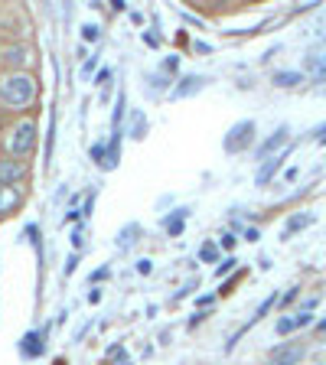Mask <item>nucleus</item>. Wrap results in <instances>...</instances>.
<instances>
[{
    "mask_svg": "<svg viewBox=\"0 0 326 365\" xmlns=\"http://www.w3.org/2000/svg\"><path fill=\"white\" fill-rule=\"evenodd\" d=\"M46 333H27L23 336V343H20V352H23V359H36V356H43L46 352Z\"/></svg>",
    "mask_w": 326,
    "mask_h": 365,
    "instance_id": "1a4fd4ad",
    "label": "nucleus"
},
{
    "mask_svg": "<svg viewBox=\"0 0 326 365\" xmlns=\"http://www.w3.org/2000/svg\"><path fill=\"white\" fill-rule=\"evenodd\" d=\"M199 258H203V261H209V264H212V261H219V248H215L212 242H209V245H203V252H199Z\"/></svg>",
    "mask_w": 326,
    "mask_h": 365,
    "instance_id": "6ab92c4d",
    "label": "nucleus"
},
{
    "mask_svg": "<svg viewBox=\"0 0 326 365\" xmlns=\"http://www.w3.org/2000/svg\"><path fill=\"white\" fill-rule=\"evenodd\" d=\"M36 98V78L29 72H7L0 78V104L10 111H23Z\"/></svg>",
    "mask_w": 326,
    "mask_h": 365,
    "instance_id": "f257e3e1",
    "label": "nucleus"
},
{
    "mask_svg": "<svg viewBox=\"0 0 326 365\" xmlns=\"http://www.w3.org/2000/svg\"><path fill=\"white\" fill-rule=\"evenodd\" d=\"M203 88H205V78H203V75H189V78H183V85H177L173 98H189V95L203 92Z\"/></svg>",
    "mask_w": 326,
    "mask_h": 365,
    "instance_id": "f8f14e48",
    "label": "nucleus"
},
{
    "mask_svg": "<svg viewBox=\"0 0 326 365\" xmlns=\"http://www.w3.org/2000/svg\"><path fill=\"white\" fill-rule=\"evenodd\" d=\"M108 356L114 359V365H128V352H124V346H111V352Z\"/></svg>",
    "mask_w": 326,
    "mask_h": 365,
    "instance_id": "4be33fe9",
    "label": "nucleus"
},
{
    "mask_svg": "<svg viewBox=\"0 0 326 365\" xmlns=\"http://www.w3.org/2000/svg\"><path fill=\"white\" fill-rule=\"evenodd\" d=\"M304 359V346H280L271 352V362L274 365H297Z\"/></svg>",
    "mask_w": 326,
    "mask_h": 365,
    "instance_id": "9d476101",
    "label": "nucleus"
},
{
    "mask_svg": "<svg viewBox=\"0 0 326 365\" xmlns=\"http://www.w3.org/2000/svg\"><path fill=\"white\" fill-rule=\"evenodd\" d=\"M219 245H222L225 252H232V248H235V235H229V232H225L222 238H219Z\"/></svg>",
    "mask_w": 326,
    "mask_h": 365,
    "instance_id": "a878e982",
    "label": "nucleus"
},
{
    "mask_svg": "<svg viewBox=\"0 0 326 365\" xmlns=\"http://www.w3.org/2000/svg\"><path fill=\"white\" fill-rule=\"evenodd\" d=\"M0 62H4L10 72H20V69L29 62V46H23V43H10V46H0Z\"/></svg>",
    "mask_w": 326,
    "mask_h": 365,
    "instance_id": "20e7f679",
    "label": "nucleus"
},
{
    "mask_svg": "<svg viewBox=\"0 0 326 365\" xmlns=\"http://www.w3.org/2000/svg\"><path fill=\"white\" fill-rule=\"evenodd\" d=\"M98 36H102V33H98V27H95V23L82 27V39H85V43H98Z\"/></svg>",
    "mask_w": 326,
    "mask_h": 365,
    "instance_id": "412c9836",
    "label": "nucleus"
},
{
    "mask_svg": "<svg viewBox=\"0 0 326 365\" xmlns=\"http://www.w3.org/2000/svg\"><path fill=\"white\" fill-rule=\"evenodd\" d=\"M108 78H111V69H102L98 78H95V85H108Z\"/></svg>",
    "mask_w": 326,
    "mask_h": 365,
    "instance_id": "bb28decb",
    "label": "nucleus"
},
{
    "mask_svg": "<svg viewBox=\"0 0 326 365\" xmlns=\"http://www.w3.org/2000/svg\"><path fill=\"white\" fill-rule=\"evenodd\" d=\"M294 319H297V329H300V326H310V323H313V313L300 310V313H294Z\"/></svg>",
    "mask_w": 326,
    "mask_h": 365,
    "instance_id": "b1692460",
    "label": "nucleus"
},
{
    "mask_svg": "<svg viewBox=\"0 0 326 365\" xmlns=\"http://www.w3.org/2000/svg\"><path fill=\"white\" fill-rule=\"evenodd\" d=\"M287 134H290V128H287V124H280L278 131H274V134L268 137V141L261 144V147H258V160H261V163H264V160H271V153L278 157V150L284 147V144H287Z\"/></svg>",
    "mask_w": 326,
    "mask_h": 365,
    "instance_id": "423d86ee",
    "label": "nucleus"
},
{
    "mask_svg": "<svg viewBox=\"0 0 326 365\" xmlns=\"http://www.w3.org/2000/svg\"><path fill=\"white\" fill-rule=\"evenodd\" d=\"M294 300H297V287H290V291L284 294V300H280V303H294Z\"/></svg>",
    "mask_w": 326,
    "mask_h": 365,
    "instance_id": "c85d7f7f",
    "label": "nucleus"
},
{
    "mask_svg": "<svg viewBox=\"0 0 326 365\" xmlns=\"http://www.w3.org/2000/svg\"><path fill=\"white\" fill-rule=\"evenodd\" d=\"M271 82L278 85V88H294V85L304 82V75L300 72H290V69H284V72H274V78Z\"/></svg>",
    "mask_w": 326,
    "mask_h": 365,
    "instance_id": "4468645a",
    "label": "nucleus"
},
{
    "mask_svg": "<svg viewBox=\"0 0 326 365\" xmlns=\"http://www.w3.org/2000/svg\"><path fill=\"white\" fill-rule=\"evenodd\" d=\"M154 271V261H150V258H140L137 261V274H150Z\"/></svg>",
    "mask_w": 326,
    "mask_h": 365,
    "instance_id": "393cba45",
    "label": "nucleus"
},
{
    "mask_svg": "<svg viewBox=\"0 0 326 365\" xmlns=\"http://www.w3.org/2000/svg\"><path fill=\"white\" fill-rule=\"evenodd\" d=\"M4 144H7V153H10L13 160L29 157V153H33V147H36V121H29V118L17 121V124H13V128L7 131Z\"/></svg>",
    "mask_w": 326,
    "mask_h": 365,
    "instance_id": "f03ea898",
    "label": "nucleus"
},
{
    "mask_svg": "<svg viewBox=\"0 0 326 365\" xmlns=\"http://www.w3.org/2000/svg\"><path fill=\"white\" fill-rule=\"evenodd\" d=\"M23 206V189L20 186H0V216H10Z\"/></svg>",
    "mask_w": 326,
    "mask_h": 365,
    "instance_id": "6e6552de",
    "label": "nucleus"
},
{
    "mask_svg": "<svg viewBox=\"0 0 326 365\" xmlns=\"http://www.w3.org/2000/svg\"><path fill=\"white\" fill-rule=\"evenodd\" d=\"M252 144H254V121L252 118H248V121L232 124V131L222 137L225 153H242V150H248Z\"/></svg>",
    "mask_w": 326,
    "mask_h": 365,
    "instance_id": "7ed1b4c3",
    "label": "nucleus"
},
{
    "mask_svg": "<svg viewBox=\"0 0 326 365\" xmlns=\"http://www.w3.org/2000/svg\"><path fill=\"white\" fill-rule=\"evenodd\" d=\"M307 225H313V212H304V216H290V219H287V228H284V238H290L294 232L307 228Z\"/></svg>",
    "mask_w": 326,
    "mask_h": 365,
    "instance_id": "2eb2a0df",
    "label": "nucleus"
},
{
    "mask_svg": "<svg viewBox=\"0 0 326 365\" xmlns=\"http://www.w3.org/2000/svg\"><path fill=\"white\" fill-rule=\"evenodd\" d=\"M95 66H98V59H95V56H92V62H85V69H82V75H85V78H88V75H92V72H95Z\"/></svg>",
    "mask_w": 326,
    "mask_h": 365,
    "instance_id": "cd10ccee",
    "label": "nucleus"
},
{
    "mask_svg": "<svg viewBox=\"0 0 326 365\" xmlns=\"http://www.w3.org/2000/svg\"><path fill=\"white\" fill-rule=\"evenodd\" d=\"M313 134H317V141H320V144H326V124H323V128H317Z\"/></svg>",
    "mask_w": 326,
    "mask_h": 365,
    "instance_id": "7c9ffc66",
    "label": "nucleus"
},
{
    "mask_svg": "<svg viewBox=\"0 0 326 365\" xmlns=\"http://www.w3.org/2000/svg\"><path fill=\"white\" fill-rule=\"evenodd\" d=\"M128 137H130V141H144V137H147V118H144V111H134V114H130Z\"/></svg>",
    "mask_w": 326,
    "mask_h": 365,
    "instance_id": "ddd939ff",
    "label": "nucleus"
},
{
    "mask_svg": "<svg viewBox=\"0 0 326 365\" xmlns=\"http://www.w3.org/2000/svg\"><path fill=\"white\" fill-rule=\"evenodd\" d=\"M274 303H278V297L271 294V297H268V300H264V303H261V307H258V313H254V319H261V317H264V313H268V310L274 307ZM254 319H252V323H254Z\"/></svg>",
    "mask_w": 326,
    "mask_h": 365,
    "instance_id": "5701e85b",
    "label": "nucleus"
},
{
    "mask_svg": "<svg viewBox=\"0 0 326 365\" xmlns=\"http://www.w3.org/2000/svg\"><path fill=\"white\" fill-rule=\"evenodd\" d=\"M320 333H326V319H323V323H320Z\"/></svg>",
    "mask_w": 326,
    "mask_h": 365,
    "instance_id": "473e14b6",
    "label": "nucleus"
},
{
    "mask_svg": "<svg viewBox=\"0 0 326 365\" xmlns=\"http://www.w3.org/2000/svg\"><path fill=\"white\" fill-rule=\"evenodd\" d=\"M140 235H144V228H140L137 222L124 225L121 232H118V252H130V248L140 242Z\"/></svg>",
    "mask_w": 326,
    "mask_h": 365,
    "instance_id": "9b49d317",
    "label": "nucleus"
},
{
    "mask_svg": "<svg viewBox=\"0 0 326 365\" xmlns=\"http://www.w3.org/2000/svg\"><path fill=\"white\" fill-rule=\"evenodd\" d=\"M278 336H287V333H294V329H297V319L294 317H284V319H278Z\"/></svg>",
    "mask_w": 326,
    "mask_h": 365,
    "instance_id": "f3484780",
    "label": "nucleus"
},
{
    "mask_svg": "<svg viewBox=\"0 0 326 365\" xmlns=\"http://www.w3.org/2000/svg\"><path fill=\"white\" fill-rule=\"evenodd\" d=\"M102 300V291H88V303H98Z\"/></svg>",
    "mask_w": 326,
    "mask_h": 365,
    "instance_id": "2f4dec72",
    "label": "nucleus"
},
{
    "mask_svg": "<svg viewBox=\"0 0 326 365\" xmlns=\"http://www.w3.org/2000/svg\"><path fill=\"white\" fill-rule=\"evenodd\" d=\"M186 216H189V209H177L173 216L163 219V228H167L170 235H179V232H183V219H186Z\"/></svg>",
    "mask_w": 326,
    "mask_h": 365,
    "instance_id": "dca6fc26",
    "label": "nucleus"
},
{
    "mask_svg": "<svg viewBox=\"0 0 326 365\" xmlns=\"http://www.w3.org/2000/svg\"><path fill=\"white\" fill-rule=\"evenodd\" d=\"M177 69H179V56H167L163 62H160V72L163 75H173Z\"/></svg>",
    "mask_w": 326,
    "mask_h": 365,
    "instance_id": "a211bd4d",
    "label": "nucleus"
},
{
    "mask_svg": "<svg viewBox=\"0 0 326 365\" xmlns=\"http://www.w3.org/2000/svg\"><path fill=\"white\" fill-rule=\"evenodd\" d=\"M27 177V163L13 157H0V186H17Z\"/></svg>",
    "mask_w": 326,
    "mask_h": 365,
    "instance_id": "39448f33",
    "label": "nucleus"
},
{
    "mask_svg": "<svg viewBox=\"0 0 326 365\" xmlns=\"http://www.w3.org/2000/svg\"><path fill=\"white\" fill-rule=\"evenodd\" d=\"M287 153H290V150H280L278 157L264 160V163H261V170H258V177H254V183H258V186H268L271 179L278 177V170L284 167V160H287Z\"/></svg>",
    "mask_w": 326,
    "mask_h": 365,
    "instance_id": "0eeeda50",
    "label": "nucleus"
},
{
    "mask_svg": "<svg viewBox=\"0 0 326 365\" xmlns=\"http://www.w3.org/2000/svg\"><path fill=\"white\" fill-rule=\"evenodd\" d=\"M235 264H238L235 258H225V261L219 264V268H215V277H225V274H232V271H235Z\"/></svg>",
    "mask_w": 326,
    "mask_h": 365,
    "instance_id": "aec40b11",
    "label": "nucleus"
},
{
    "mask_svg": "<svg viewBox=\"0 0 326 365\" xmlns=\"http://www.w3.org/2000/svg\"><path fill=\"white\" fill-rule=\"evenodd\" d=\"M203 319H205V313H196V317L189 319V329H196V326H199V323H203Z\"/></svg>",
    "mask_w": 326,
    "mask_h": 365,
    "instance_id": "c756f323",
    "label": "nucleus"
}]
</instances>
